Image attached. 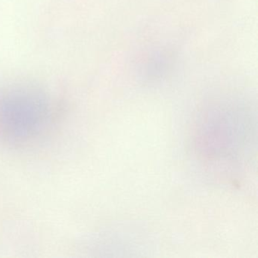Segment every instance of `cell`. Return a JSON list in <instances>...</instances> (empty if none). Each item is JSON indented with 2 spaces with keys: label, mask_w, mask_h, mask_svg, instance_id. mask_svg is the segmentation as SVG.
Here are the masks:
<instances>
[{
  "label": "cell",
  "mask_w": 258,
  "mask_h": 258,
  "mask_svg": "<svg viewBox=\"0 0 258 258\" xmlns=\"http://www.w3.org/2000/svg\"><path fill=\"white\" fill-rule=\"evenodd\" d=\"M256 139V113L244 101H211L195 117L192 149L208 167L228 172L241 170L251 159Z\"/></svg>",
  "instance_id": "obj_1"
}]
</instances>
